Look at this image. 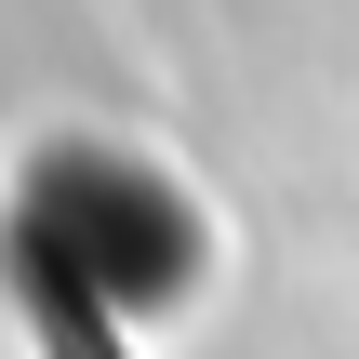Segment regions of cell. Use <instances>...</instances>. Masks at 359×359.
Here are the masks:
<instances>
[{"label": "cell", "mask_w": 359, "mask_h": 359, "mask_svg": "<svg viewBox=\"0 0 359 359\" xmlns=\"http://www.w3.org/2000/svg\"><path fill=\"white\" fill-rule=\"evenodd\" d=\"M27 333H40V359H133L120 333H107V306H93L80 280H53V266L27 280Z\"/></svg>", "instance_id": "1"}]
</instances>
